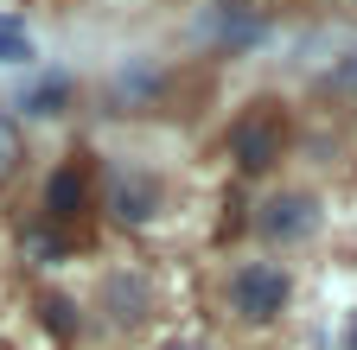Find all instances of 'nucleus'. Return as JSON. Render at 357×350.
<instances>
[{"instance_id": "f257e3e1", "label": "nucleus", "mask_w": 357, "mask_h": 350, "mask_svg": "<svg viewBox=\"0 0 357 350\" xmlns=\"http://www.w3.org/2000/svg\"><path fill=\"white\" fill-rule=\"evenodd\" d=\"M287 274L275 268V261H243L236 280H230V312L249 319V325H268V319H281L287 312Z\"/></svg>"}, {"instance_id": "f03ea898", "label": "nucleus", "mask_w": 357, "mask_h": 350, "mask_svg": "<svg viewBox=\"0 0 357 350\" xmlns=\"http://www.w3.org/2000/svg\"><path fill=\"white\" fill-rule=\"evenodd\" d=\"M198 38H204L211 51L236 58V51H255L261 38H268V19L255 13V0H217V7L198 19Z\"/></svg>"}, {"instance_id": "7ed1b4c3", "label": "nucleus", "mask_w": 357, "mask_h": 350, "mask_svg": "<svg viewBox=\"0 0 357 350\" xmlns=\"http://www.w3.org/2000/svg\"><path fill=\"white\" fill-rule=\"evenodd\" d=\"M281 147H287V121H281L275 109H255V115H243V121L230 127V159H236L243 172L275 166V159H281Z\"/></svg>"}, {"instance_id": "20e7f679", "label": "nucleus", "mask_w": 357, "mask_h": 350, "mask_svg": "<svg viewBox=\"0 0 357 350\" xmlns=\"http://www.w3.org/2000/svg\"><path fill=\"white\" fill-rule=\"evenodd\" d=\"M109 210H115V223H128V230L153 223V216H160V179L141 172V166H115L109 172Z\"/></svg>"}, {"instance_id": "39448f33", "label": "nucleus", "mask_w": 357, "mask_h": 350, "mask_svg": "<svg viewBox=\"0 0 357 350\" xmlns=\"http://www.w3.org/2000/svg\"><path fill=\"white\" fill-rule=\"evenodd\" d=\"M312 223H319V204L306 191H281V198H268L255 210V230L275 236V242H300V236H312Z\"/></svg>"}, {"instance_id": "423d86ee", "label": "nucleus", "mask_w": 357, "mask_h": 350, "mask_svg": "<svg viewBox=\"0 0 357 350\" xmlns=\"http://www.w3.org/2000/svg\"><path fill=\"white\" fill-rule=\"evenodd\" d=\"M102 305L115 312V325H141V319L153 312V287L134 280V274H109V280H102Z\"/></svg>"}, {"instance_id": "0eeeda50", "label": "nucleus", "mask_w": 357, "mask_h": 350, "mask_svg": "<svg viewBox=\"0 0 357 350\" xmlns=\"http://www.w3.org/2000/svg\"><path fill=\"white\" fill-rule=\"evenodd\" d=\"M89 204V179H83V166H58L52 179H45V210L58 216V223H70V216H83Z\"/></svg>"}, {"instance_id": "6e6552de", "label": "nucleus", "mask_w": 357, "mask_h": 350, "mask_svg": "<svg viewBox=\"0 0 357 350\" xmlns=\"http://www.w3.org/2000/svg\"><path fill=\"white\" fill-rule=\"evenodd\" d=\"M64 102H70V77H45V83H32L20 96L26 115H64Z\"/></svg>"}, {"instance_id": "1a4fd4ad", "label": "nucleus", "mask_w": 357, "mask_h": 350, "mask_svg": "<svg viewBox=\"0 0 357 350\" xmlns=\"http://www.w3.org/2000/svg\"><path fill=\"white\" fill-rule=\"evenodd\" d=\"M153 90H160V70L128 64V70H121V83H115V102H121V109H134V102H141V96H153Z\"/></svg>"}, {"instance_id": "9d476101", "label": "nucleus", "mask_w": 357, "mask_h": 350, "mask_svg": "<svg viewBox=\"0 0 357 350\" xmlns=\"http://www.w3.org/2000/svg\"><path fill=\"white\" fill-rule=\"evenodd\" d=\"M38 51H32V38H26V26L7 13V19H0V64H32Z\"/></svg>"}, {"instance_id": "9b49d317", "label": "nucleus", "mask_w": 357, "mask_h": 350, "mask_svg": "<svg viewBox=\"0 0 357 350\" xmlns=\"http://www.w3.org/2000/svg\"><path fill=\"white\" fill-rule=\"evenodd\" d=\"M38 319L52 325L58 337H70V331H77V305H70L64 293H45V299H38Z\"/></svg>"}, {"instance_id": "f8f14e48", "label": "nucleus", "mask_w": 357, "mask_h": 350, "mask_svg": "<svg viewBox=\"0 0 357 350\" xmlns=\"http://www.w3.org/2000/svg\"><path fill=\"white\" fill-rule=\"evenodd\" d=\"M26 255H32V261H45V268H58V261H64V242L38 230V236H26Z\"/></svg>"}, {"instance_id": "ddd939ff", "label": "nucleus", "mask_w": 357, "mask_h": 350, "mask_svg": "<svg viewBox=\"0 0 357 350\" xmlns=\"http://www.w3.org/2000/svg\"><path fill=\"white\" fill-rule=\"evenodd\" d=\"M13 159H20V134H13V121L0 115V179L13 172Z\"/></svg>"}, {"instance_id": "4468645a", "label": "nucleus", "mask_w": 357, "mask_h": 350, "mask_svg": "<svg viewBox=\"0 0 357 350\" xmlns=\"http://www.w3.org/2000/svg\"><path fill=\"white\" fill-rule=\"evenodd\" d=\"M351 350H357V325H351Z\"/></svg>"}, {"instance_id": "2eb2a0df", "label": "nucleus", "mask_w": 357, "mask_h": 350, "mask_svg": "<svg viewBox=\"0 0 357 350\" xmlns=\"http://www.w3.org/2000/svg\"><path fill=\"white\" fill-rule=\"evenodd\" d=\"M172 350H185V344H172Z\"/></svg>"}]
</instances>
